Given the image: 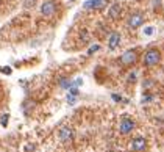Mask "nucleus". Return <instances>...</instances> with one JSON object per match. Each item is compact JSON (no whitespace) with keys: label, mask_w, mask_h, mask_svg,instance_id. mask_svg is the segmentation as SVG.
I'll list each match as a JSON object with an SVG mask.
<instances>
[{"label":"nucleus","mask_w":164,"mask_h":152,"mask_svg":"<svg viewBox=\"0 0 164 152\" xmlns=\"http://www.w3.org/2000/svg\"><path fill=\"white\" fill-rule=\"evenodd\" d=\"M121 44V33L119 31H113L108 38V49L109 50H116Z\"/></svg>","instance_id":"nucleus-10"},{"label":"nucleus","mask_w":164,"mask_h":152,"mask_svg":"<svg viewBox=\"0 0 164 152\" xmlns=\"http://www.w3.org/2000/svg\"><path fill=\"white\" fill-rule=\"evenodd\" d=\"M144 14L142 13H131L130 16H128V19H127V27L128 28H131V30H136V28H139V27L144 24Z\"/></svg>","instance_id":"nucleus-2"},{"label":"nucleus","mask_w":164,"mask_h":152,"mask_svg":"<svg viewBox=\"0 0 164 152\" xmlns=\"http://www.w3.org/2000/svg\"><path fill=\"white\" fill-rule=\"evenodd\" d=\"M159 61H161V52L156 47H152V49H149L147 52L144 53V64L147 68L156 66Z\"/></svg>","instance_id":"nucleus-1"},{"label":"nucleus","mask_w":164,"mask_h":152,"mask_svg":"<svg viewBox=\"0 0 164 152\" xmlns=\"http://www.w3.org/2000/svg\"><path fill=\"white\" fill-rule=\"evenodd\" d=\"M34 3H36V0H25V2H24V6H25V8H30V6H34Z\"/></svg>","instance_id":"nucleus-17"},{"label":"nucleus","mask_w":164,"mask_h":152,"mask_svg":"<svg viewBox=\"0 0 164 152\" xmlns=\"http://www.w3.org/2000/svg\"><path fill=\"white\" fill-rule=\"evenodd\" d=\"M0 71H2L3 74H6V75L11 74V69H10V68H0Z\"/></svg>","instance_id":"nucleus-20"},{"label":"nucleus","mask_w":164,"mask_h":152,"mask_svg":"<svg viewBox=\"0 0 164 152\" xmlns=\"http://www.w3.org/2000/svg\"><path fill=\"white\" fill-rule=\"evenodd\" d=\"M0 3H2V0H0Z\"/></svg>","instance_id":"nucleus-22"},{"label":"nucleus","mask_w":164,"mask_h":152,"mask_svg":"<svg viewBox=\"0 0 164 152\" xmlns=\"http://www.w3.org/2000/svg\"><path fill=\"white\" fill-rule=\"evenodd\" d=\"M58 137H59V141H63V143H70L72 140H74V130H72L70 127H67V126L61 127Z\"/></svg>","instance_id":"nucleus-8"},{"label":"nucleus","mask_w":164,"mask_h":152,"mask_svg":"<svg viewBox=\"0 0 164 152\" xmlns=\"http://www.w3.org/2000/svg\"><path fill=\"white\" fill-rule=\"evenodd\" d=\"M59 86L64 88V89H69L72 86V82H70V80H67V78H61L59 80Z\"/></svg>","instance_id":"nucleus-12"},{"label":"nucleus","mask_w":164,"mask_h":152,"mask_svg":"<svg viewBox=\"0 0 164 152\" xmlns=\"http://www.w3.org/2000/svg\"><path fill=\"white\" fill-rule=\"evenodd\" d=\"M58 10V5L55 0H45V2L41 5V14L45 17H52Z\"/></svg>","instance_id":"nucleus-4"},{"label":"nucleus","mask_w":164,"mask_h":152,"mask_svg":"<svg viewBox=\"0 0 164 152\" xmlns=\"http://www.w3.org/2000/svg\"><path fill=\"white\" fill-rule=\"evenodd\" d=\"M111 97H113L114 102H121V101H122V97H121L119 94H111Z\"/></svg>","instance_id":"nucleus-19"},{"label":"nucleus","mask_w":164,"mask_h":152,"mask_svg":"<svg viewBox=\"0 0 164 152\" xmlns=\"http://www.w3.org/2000/svg\"><path fill=\"white\" fill-rule=\"evenodd\" d=\"M67 102H69L70 105H74V104L77 102V96H74V94H69V96H67Z\"/></svg>","instance_id":"nucleus-15"},{"label":"nucleus","mask_w":164,"mask_h":152,"mask_svg":"<svg viewBox=\"0 0 164 152\" xmlns=\"http://www.w3.org/2000/svg\"><path fill=\"white\" fill-rule=\"evenodd\" d=\"M83 85V78H75L74 82H72V86H75V88H78V86H81ZM70 86V88H72Z\"/></svg>","instance_id":"nucleus-14"},{"label":"nucleus","mask_w":164,"mask_h":152,"mask_svg":"<svg viewBox=\"0 0 164 152\" xmlns=\"http://www.w3.org/2000/svg\"><path fill=\"white\" fill-rule=\"evenodd\" d=\"M119 130L122 135H128V133H131L134 130V121L130 118V116H124L121 124H119Z\"/></svg>","instance_id":"nucleus-5"},{"label":"nucleus","mask_w":164,"mask_h":152,"mask_svg":"<svg viewBox=\"0 0 164 152\" xmlns=\"http://www.w3.org/2000/svg\"><path fill=\"white\" fill-rule=\"evenodd\" d=\"M153 31H155V28H153V27H145V28H144V35H147V36L153 35Z\"/></svg>","instance_id":"nucleus-16"},{"label":"nucleus","mask_w":164,"mask_h":152,"mask_svg":"<svg viewBox=\"0 0 164 152\" xmlns=\"http://www.w3.org/2000/svg\"><path fill=\"white\" fill-rule=\"evenodd\" d=\"M108 16L111 21H117L122 16V5L121 3H113L108 10Z\"/></svg>","instance_id":"nucleus-9"},{"label":"nucleus","mask_w":164,"mask_h":152,"mask_svg":"<svg viewBox=\"0 0 164 152\" xmlns=\"http://www.w3.org/2000/svg\"><path fill=\"white\" fill-rule=\"evenodd\" d=\"M134 80H136V74L133 72V74H130V75H128V82H134Z\"/></svg>","instance_id":"nucleus-21"},{"label":"nucleus","mask_w":164,"mask_h":152,"mask_svg":"<svg viewBox=\"0 0 164 152\" xmlns=\"http://www.w3.org/2000/svg\"><path fill=\"white\" fill-rule=\"evenodd\" d=\"M106 5L108 0H86L83 3V8L88 11H92V10H103Z\"/></svg>","instance_id":"nucleus-6"},{"label":"nucleus","mask_w":164,"mask_h":152,"mask_svg":"<svg viewBox=\"0 0 164 152\" xmlns=\"http://www.w3.org/2000/svg\"><path fill=\"white\" fill-rule=\"evenodd\" d=\"M121 63L124 66H133L136 61H138V50L136 49H130V50H127L124 52L122 55H121Z\"/></svg>","instance_id":"nucleus-3"},{"label":"nucleus","mask_w":164,"mask_h":152,"mask_svg":"<svg viewBox=\"0 0 164 152\" xmlns=\"http://www.w3.org/2000/svg\"><path fill=\"white\" fill-rule=\"evenodd\" d=\"M69 94H74V96H78V88H75V86H72V88H69Z\"/></svg>","instance_id":"nucleus-18"},{"label":"nucleus","mask_w":164,"mask_h":152,"mask_svg":"<svg viewBox=\"0 0 164 152\" xmlns=\"http://www.w3.org/2000/svg\"><path fill=\"white\" fill-rule=\"evenodd\" d=\"M98 49H100L98 44H94V46H91V47H89V50H88V55H92V53H94V52H97Z\"/></svg>","instance_id":"nucleus-13"},{"label":"nucleus","mask_w":164,"mask_h":152,"mask_svg":"<svg viewBox=\"0 0 164 152\" xmlns=\"http://www.w3.org/2000/svg\"><path fill=\"white\" fill-rule=\"evenodd\" d=\"M131 149L134 152H144L145 149H147V140H145L144 137H136L133 138L131 141Z\"/></svg>","instance_id":"nucleus-7"},{"label":"nucleus","mask_w":164,"mask_h":152,"mask_svg":"<svg viewBox=\"0 0 164 152\" xmlns=\"http://www.w3.org/2000/svg\"><path fill=\"white\" fill-rule=\"evenodd\" d=\"M8 121H10V114L8 113H3L2 116H0V124H2V127L8 126Z\"/></svg>","instance_id":"nucleus-11"}]
</instances>
